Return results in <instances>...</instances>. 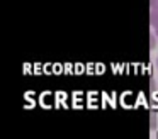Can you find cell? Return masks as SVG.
<instances>
[{
    "label": "cell",
    "instance_id": "cell-1",
    "mask_svg": "<svg viewBox=\"0 0 158 139\" xmlns=\"http://www.w3.org/2000/svg\"><path fill=\"white\" fill-rule=\"evenodd\" d=\"M158 24V7L156 9H150V26L155 27Z\"/></svg>",
    "mask_w": 158,
    "mask_h": 139
},
{
    "label": "cell",
    "instance_id": "cell-2",
    "mask_svg": "<svg viewBox=\"0 0 158 139\" xmlns=\"http://www.w3.org/2000/svg\"><path fill=\"white\" fill-rule=\"evenodd\" d=\"M156 41H158V36L153 32L150 36V47H151V49H155V47H156Z\"/></svg>",
    "mask_w": 158,
    "mask_h": 139
},
{
    "label": "cell",
    "instance_id": "cell-3",
    "mask_svg": "<svg viewBox=\"0 0 158 139\" xmlns=\"http://www.w3.org/2000/svg\"><path fill=\"white\" fill-rule=\"evenodd\" d=\"M158 7V0H150V9H156Z\"/></svg>",
    "mask_w": 158,
    "mask_h": 139
},
{
    "label": "cell",
    "instance_id": "cell-4",
    "mask_svg": "<svg viewBox=\"0 0 158 139\" xmlns=\"http://www.w3.org/2000/svg\"><path fill=\"white\" fill-rule=\"evenodd\" d=\"M153 32H155V34H156V36H158V24H156V26L153 27Z\"/></svg>",
    "mask_w": 158,
    "mask_h": 139
},
{
    "label": "cell",
    "instance_id": "cell-5",
    "mask_svg": "<svg viewBox=\"0 0 158 139\" xmlns=\"http://www.w3.org/2000/svg\"><path fill=\"white\" fill-rule=\"evenodd\" d=\"M155 66H156V70H158V56H156V61H155Z\"/></svg>",
    "mask_w": 158,
    "mask_h": 139
}]
</instances>
